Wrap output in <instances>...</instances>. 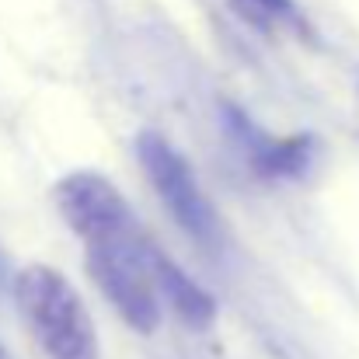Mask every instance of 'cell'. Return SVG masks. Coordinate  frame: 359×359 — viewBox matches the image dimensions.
Masks as SVG:
<instances>
[{"mask_svg":"<svg viewBox=\"0 0 359 359\" xmlns=\"http://www.w3.org/2000/svg\"><path fill=\"white\" fill-rule=\"evenodd\" d=\"M18 311L49 359H98V332L67 276L49 265H25L14 276Z\"/></svg>","mask_w":359,"mask_h":359,"instance_id":"cell-1","label":"cell"},{"mask_svg":"<svg viewBox=\"0 0 359 359\" xmlns=\"http://www.w3.org/2000/svg\"><path fill=\"white\" fill-rule=\"evenodd\" d=\"M88 276L98 283L102 297L119 311V318L140 335H154L161 325V290L154 279L150 241L143 234L98 241L84 248Z\"/></svg>","mask_w":359,"mask_h":359,"instance_id":"cell-2","label":"cell"},{"mask_svg":"<svg viewBox=\"0 0 359 359\" xmlns=\"http://www.w3.org/2000/svg\"><path fill=\"white\" fill-rule=\"evenodd\" d=\"M136 157H140V168L147 171L157 199L171 213V220L192 241H199L203 248H217L224 241L220 213L213 210L210 196L199 189L196 171L185 161V154L171 140H164L161 133H140Z\"/></svg>","mask_w":359,"mask_h":359,"instance_id":"cell-3","label":"cell"},{"mask_svg":"<svg viewBox=\"0 0 359 359\" xmlns=\"http://www.w3.org/2000/svg\"><path fill=\"white\" fill-rule=\"evenodd\" d=\"M56 210L88 244L140 234V224L119 189L98 171H74L56 185Z\"/></svg>","mask_w":359,"mask_h":359,"instance_id":"cell-4","label":"cell"},{"mask_svg":"<svg viewBox=\"0 0 359 359\" xmlns=\"http://www.w3.org/2000/svg\"><path fill=\"white\" fill-rule=\"evenodd\" d=\"M150 262H154V279H157V290H161V300L178 314L182 325L203 332L217 321V300L182 269L175 265L154 241H150Z\"/></svg>","mask_w":359,"mask_h":359,"instance_id":"cell-5","label":"cell"},{"mask_svg":"<svg viewBox=\"0 0 359 359\" xmlns=\"http://www.w3.org/2000/svg\"><path fill=\"white\" fill-rule=\"evenodd\" d=\"M251 4L265 14H290L293 11V0H251Z\"/></svg>","mask_w":359,"mask_h":359,"instance_id":"cell-6","label":"cell"},{"mask_svg":"<svg viewBox=\"0 0 359 359\" xmlns=\"http://www.w3.org/2000/svg\"><path fill=\"white\" fill-rule=\"evenodd\" d=\"M0 359H14V356H11V353H7V349H4V346H0Z\"/></svg>","mask_w":359,"mask_h":359,"instance_id":"cell-7","label":"cell"}]
</instances>
